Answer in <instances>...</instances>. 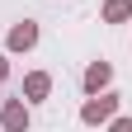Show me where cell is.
<instances>
[{"label": "cell", "mask_w": 132, "mask_h": 132, "mask_svg": "<svg viewBox=\"0 0 132 132\" xmlns=\"http://www.w3.org/2000/svg\"><path fill=\"white\" fill-rule=\"evenodd\" d=\"M113 113H118V94H94V99H85V109H80V123H109Z\"/></svg>", "instance_id": "1"}, {"label": "cell", "mask_w": 132, "mask_h": 132, "mask_svg": "<svg viewBox=\"0 0 132 132\" xmlns=\"http://www.w3.org/2000/svg\"><path fill=\"white\" fill-rule=\"evenodd\" d=\"M0 127L5 132H28V104L24 99H5L0 104Z\"/></svg>", "instance_id": "2"}, {"label": "cell", "mask_w": 132, "mask_h": 132, "mask_svg": "<svg viewBox=\"0 0 132 132\" xmlns=\"http://www.w3.org/2000/svg\"><path fill=\"white\" fill-rule=\"evenodd\" d=\"M33 43H38V24H28V19H24V24H14V28H10V52H28Z\"/></svg>", "instance_id": "3"}, {"label": "cell", "mask_w": 132, "mask_h": 132, "mask_svg": "<svg viewBox=\"0 0 132 132\" xmlns=\"http://www.w3.org/2000/svg\"><path fill=\"white\" fill-rule=\"evenodd\" d=\"M109 80H113L109 61H90V66H85V90H90V94H99V90L109 85Z\"/></svg>", "instance_id": "4"}, {"label": "cell", "mask_w": 132, "mask_h": 132, "mask_svg": "<svg viewBox=\"0 0 132 132\" xmlns=\"http://www.w3.org/2000/svg\"><path fill=\"white\" fill-rule=\"evenodd\" d=\"M47 94H52V76H47V71H33L24 80V99H47Z\"/></svg>", "instance_id": "5"}, {"label": "cell", "mask_w": 132, "mask_h": 132, "mask_svg": "<svg viewBox=\"0 0 132 132\" xmlns=\"http://www.w3.org/2000/svg\"><path fill=\"white\" fill-rule=\"evenodd\" d=\"M104 19L109 24H127L132 19V0H104Z\"/></svg>", "instance_id": "6"}, {"label": "cell", "mask_w": 132, "mask_h": 132, "mask_svg": "<svg viewBox=\"0 0 132 132\" xmlns=\"http://www.w3.org/2000/svg\"><path fill=\"white\" fill-rule=\"evenodd\" d=\"M109 123H113L109 132H132V118H109Z\"/></svg>", "instance_id": "7"}, {"label": "cell", "mask_w": 132, "mask_h": 132, "mask_svg": "<svg viewBox=\"0 0 132 132\" xmlns=\"http://www.w3.org/2000/svg\"><path fill=\"white\" fill-rule=\"evenodd\" d=\"M5 76H10V57L0 52V80H5Z\"/></svg>", "instance_id": "8"}]
</instances>
